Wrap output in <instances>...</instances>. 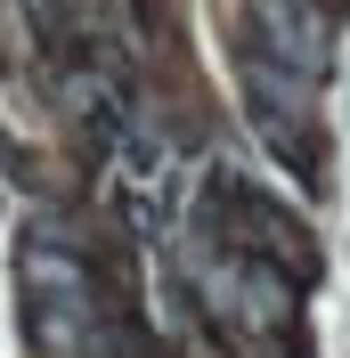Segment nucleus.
<instances>
[{"label": "nucleus", "instance_id": "obj_1", "mask_svg": "<svg viewBox=\"0 0 350 358\" xmlns=\"http://www.w3.org/2000/svg\"><path fill=\"white\" fill-rule=\"evenodd\" d=\"M24 293H33V334L49 358H98L106 350V301H98V277L74 245L57 236H33L24 245Z\"/></svg>", "mask_w": 350, "mask_h": 358}, {"label": "nucleus", "instance_id": "obj_2", "mask_svg": "<svg viewBox=\"0 0 350 358\" xmlns=\"http://www.w3.org/2000/svg\"><path fill=\"white\" fill-rule=\"evenodd\" d=\"M253 49L261 57H277V66H293L302 82H318L326 73V17H309L302 0H253Z\"/></svg>", "mask_w": 350, "mask_h": 358}]
</instances>
